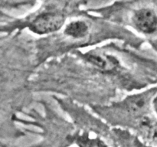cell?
I'll return each mask as SVG.
<instances>
[{"label": "cell", "instance_id": "1", "mask_svg": "<svg viewBox=\"0 0 157 147\" xmlns=\"http://www.w3.org/2000/svg\"><path fill=\"white\" fill-rule=\"evenodd\" d=\"M64 22L62 14L51 12L41 14L32 22L30 29L37 34L51 33L58 30Z\"/></svg>", "mask_w": 157, "mask_h": 147}, {"label": "cell", "instance_id": "2", "mask_svg": "<svg viewBox=\"0 0 157 147\" xmlns=\"http://www.w3.org/2000/svg\"><path fill=\"white\" fill-rule=\"evenodd\" d=\"M136 28L145 34H153L157 31V15L150 9H141L136 11L133 17Z\"/></svg>", "mask_w": 157, "mask_h": 147}, {"label": "cell", "instance_id": "3", "mask_svg": "<svg viewBox=\"0 0 157 147\" xmlns=\"http://www.w3.org/2000/svg\"><path fill=\"white\" fill-rule=\"evenodd\" d=\"M88 32V26L83 21H75L71 22L66 27L64 33L75 38L85 37Z\"/></svg>", "mask_w": 157, "mask_h": 147}, {"label": "cell", "instance_id": "4", "mask_svg": "<svg viewBox=\"0 0 157 147\" xmlns=\"http://www.w3.org/2000/svg\"><path fill=\"white\" fill-rule=\"evenodd\" d=\"M88 60L93 64L104 70H110L117 65V61H116L114 58L104 55V56L98 55H90Z\"/></svg>", "mask_w": 157, "mask_h": 147}, {"label": "cell", "instance_id": "5", "mask_svg": "<svg viewBox=\"0 0 157 147\" xmlns=\"http://www.w3.org/2000/svg\"><path fill=\"white\" fill-rule=\"evenodd\" d=\"M144 96H136L134 98H130L128 101L129 110L133 113H138L144 108L145 105Z\"/></svg>", "mask_w": 157, "mask_h": 147}, {"label": "cell", "instance_id": "6", "mask_svg": "<svg viewBox=\"0 0 157 147\" xmlns=\"http://www.w3.org/2000/svg\"><path fill=\"white\" fill-rule=\"evenodd\" d=\"M153 109H154L155 112H156L157 114V96L154 98V99H153Z\"/></svg>", "mask_w": 157, "mask_h": 147}]
</instances>
